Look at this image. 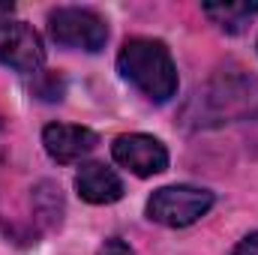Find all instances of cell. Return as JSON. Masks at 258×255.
Here are the masks:
<instances>
[{
	"label": "cell",
	"instance_id": "obj_5",
	"mask_svg": "<svg viewBox=\"0 0 258 255\" xmlns=\"http://www.w3.org/2000/svg\"><path fill=\"white\" fill-rule=\"evenodd\" d=\"M204 99L216 120H252L258 117V78H216Z\"/></svg>",
	"mask_w": 258,
	"mask_h": 255
},
{
	"label": "cell",
	"instance_id": "obj_1",
	"mask_svg": "<svg viewBox=\"0 0 258 255\" xmlns=\"http://www.w3.org/2000/svg\"><path fill=\"white\" fill-rule=\"evenodd\" d=\"M117 69L135 90H141L153 102H168L177 93V66L159 39H126L117 54Z\"/></svg>",
	"mask_w": 258,
	"mask_h": 255
},
{
	"label": "cell",
	"instance_id": "obj_11",
	"mask_svg": "<svg viewBox=\"0 0 258 255\" xmlns=\"http://www.w3.org/2000/svg\"><path fill=\"white\" fill-rule=\"evenodd\" d=\"M99 255H135V252L129 249V246L123 243V240H120V237H111V240H105V243H102Z\"/></svg>",
	"mask_w": 258,
	"mask_h": 255
},
{
	"label": "cell",
	"instance_id": "obj_2",
	"mask_svg": "<svg viewBox=\"0 0 258 255\" xmlns=\"http://www.w3.org/2000/svg\"><path fill=\"white\" fill-rule=\"evenodd\" d=\"M48 33L57 45L102 51L108 42V24L99 12L84 6H57L48 12Z\"/></svg>",
	"mask_w": 258,
	"mask_h": 255
},
{
	"label": "cell",
	"instance_id": "obj_4",
	"mask_svg": "<svg viewBox=\"0 0 258 255\" xmlns=\"http://www.w3.org/2000/svg\"><path fill=\"white\" fill-rule=\"evenodd\" d=\"M12 6H0V63L15 72H36L45 63V48L39 33L24 21H9Z\"/></svg>",
	"mask_w": 258,
	"mask_h": 255
},
{
	"label": "cell",
	"instance_id": "obj_10",
	"mask_svg": "<svg viewBox=\"0 0 258 255\" xmlns=\"http://www.w3.org/2000/svg\"><path fill=\"white\" fill-rule=\"evenodd\" d=\"M33 201H36V213H39L42 222L60 225V216H63V198H60V189H54L51 183H42L39 189L33 192Z\"/></svg>",
	"mask_w": 258,
	"mask_h": 255
},
{
	"label": "cell",
	"instance_id": "obj_12",
	"mask_svg": "<svg viewBox=\"0 0 258 255\" xmlns=\"http://www.w3.org/2000/svg\"><path fill=\"white\" fill-rule=\"evenodd\" d=\"M231 255H258V231L246 234V237L234 246V252H231Z\"/></svg>",
	"mask_w": 258,
	"mask_h": 255
},
{
	"label": "cell",
	"instance_id": "obj_3",
	"mask_svg": "<svg viewBox=\"0 0 258 255\" xmlns=\"http://www.w3.org/2000/svg\"><path fill=\"white\" fill-rule=\"evenodd\" d=\"M213 207V192L198 186H162L147 198V216L165 228H186L207 216Z\"/></svg>",
	"mask_w": 258,
	"mask_h": 255
},
{
	"label": "cell",
	"instance_id": "obj_8",
	"mask_svg": "<svg viewBox=\"0 0 258 255\" xmlns=\"http://www.w3.org/2000/svg\"><path fill=\"white\" fill-rule=\"evenodd\" d=\"M75 189L90 204H114L123 198V180L102 162H84L75 174Z\"/></svg>",
	"mask_w": 258,
	"mask_h": 255
},
{
	"label": "cell",
	"instance_id": "obj_7",
	"mask_svg": "<svg viewBox=\"0 0 258 255\" xmlns=\"http://www.w3.org/2000/svg\"><path fill=\"white\" fill-rule=\"evenodd\" d=\"M42 144L54 162L69 165V162H78L81 156H87L99 144V135L93 129L75 126V123H51L42 129Z\"/></svg>",
	"mask_w": 258,
	"mask_h": 255
},
{
	"label": "cell",
	"instance_id": "obj_6",
	"mask_svg": "<svg viewBox=\"0 0 258 255\" xmlns=\"http://www.w3.org/2000/svg\"><path fill=\"white\" fill-rule=\"evenodd\" d=\"M111 153H114V162H120L123 168H129L138 177H150V174H159L168 168L165 144L153 135H144V132H129V135L114 138Z\"/></svg>",
	"mask_w": 258,
	"mask_h": 255
},
{
	"label": "cell",
	"instance_id": "obj_9",
	"mask_svg": "<svg viewBox=\"0 0 258 255\" xmlns=\"http://www.w3.org/2000/svg\"><path fill=\"white\" fill-rule=\"evenodd\" d=\"M201 12L225 33H240L258 15V0H237V3H204Z\"/></svg>",
	"mask_w": 258,
	"mask_h": 255
}]
</instances>
